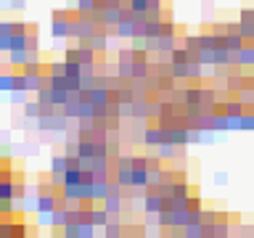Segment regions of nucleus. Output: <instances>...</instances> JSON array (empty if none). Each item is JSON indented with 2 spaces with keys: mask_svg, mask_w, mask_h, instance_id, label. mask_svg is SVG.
Segmentation results:
<instances>
[{
  "mask_svg": "<svg viewBox=\"0 0 254 238\" xmlns=\"http://www.w3.org/2000/svg\"><path fill=\"white\" fill-rule=\"evenodd\" d=\"M69 13L66 8L61 11V8H56L51 13V35H53V40H69Z\"/></svg>",
  "mask_w": 254,
  "mask_h": 238,
  "instance_id": "1",
  "label": "nucleus"
},
{
  "mask_svg": "<svg viewBox=\"0 0 254 238\" xmlns=\"http://www.w3.org/2000/svg\"><path fill=\"white\" fill-rule=\"evenodd\" d=\"M141 204H143V212L146 214H159L161 212V204H164V196H161L156 188H149L143 193V201Z\"/></svg>",
  "mask_w": 254,
  "mask_h": 238,
  "instance_id": "2",
  "label": "nucleus"
},
{
  "mask_svg": "<svg viewBox=\"0 0 254 238\" xmlns=\"http://www.w3.org/2000/svg\"><path fill=\"white\" fill-rule=\"evenodd\" d=\"M101 206L111 214V217H119V214L125 212V198H122V196H106L101 201Z\"/></svg>",
  "mask_w": 254,
  "mask_h": 238,
  "instance_id": "3",
  "label": "nucleus"
},
{
  "mask_svg": "<svg viewBox=\"0 0 254 238\" xmlns=\"http://www.w3.org/2000/svg\"><path fill=\"white\" fill-rule=\"evenodd\" d=\"M66 222H69V212H66L64 204H58L56 209L51 212V228H53V230H64Z\"/></svg>",
  "mask_w": 254,
  "mask_h": 238,
  "instance_id": "4",
  "label": "nucleus"
},
{
  "mask_svg": "<svg viewBox=\"0 0 254 238\" xmlns=\"http://www.w3.org/2000/svg\"><path fill=\"white\" fill-rule=\"evenodd\" d=\"M114 32H117V40H133L135 37V21L133 19H122L117 27H114Z\"/></svg>",
  "mask_w": 254,
  "mask_h": 238,
  "instance_id": "5",
  "label": "nucleus"
},
{
  "mask_svg": "<svg viewBox=\"0 0 254 238\" xmlns=\"http://www.w3.org/2000/svg\"><path fill=\"white\" fill-rule=\"evenodd\" d=\"M141 138H143L146 145H159V143H161V127H159V125H146L143 133H141Z\"/></svg>",
  "mask_w": 254,
  "mask_h": 238,
  "instance_id": "6",
  "label": "nucleus"
},
{
  "mask_svg": "<svg viewBox=\"0 0 254 238\" xmlns=\"http://www.w3.org/2000/svg\"><path fill=\"white\" fill-rule=\"evenodd\" d=\"M90 220H93V225H96L98 230H101V228L106 225V222H109V220H111V214H109V212H106V209H103V206H101V204H96V206H93V209H90Z\"/></svg>",
  "mask_w": 254,
  "mask_h": 238,
  "instance_id": "7",
  "label": "nucleus"
},
{
  "mask_svg": "<svg viewBox=\"0 0 254 238\" xmlns=\"http://www.w3.org/2000/svg\"><path fill=\"white\" fill-rule=\"evenodd\" d=\"M114 180L122 188H130L133 186V167H114Z\"/></svg>",
  "mask_w": 254,
  "mask_h": 238,
  "instance_id": "8",
  "label": "nucleus"
},
{
  "mask_svg": "<svg viewBox=\"0 0 254 238\" xmlns=\"http://www.w3.org/2000/svg\"><path fill=\"white\" fill-rule=\"evenodd\" d=\"M151 74V61L143 58V61H133V80H146Z\"/></svg>",
  "mask_w": 254,
  "mask_h": 238,
  "instance_id": "9",
  "label": "nucleus"
},
{
  "mask_svg": "<svg viewBox=\"0 0 254 238\" xmlns=\"http://www.w3.org/2000/svg\"><path fill=\"white\" fill-rule=\"evenodd\" d=\"M101 230H103V236H106V238H122V236H125V225H119L117 217L109 220Z\"/></svg>",
  "mask_w": 254,
  "mask_h": 238,
  "instance_id": "10",
  "label": "nucleus"
},
{
  "mask_svg": "<svg viewBox=\"0 0 254 238\" xmlns=\"http://www.w3.org/2000/svg\"><path fill=\"white\" fill-rule=\"evenodd\" d=\"M29 58H32V56H29L27 48H24V50H11V53H8V64H11L13 69H21Z\"/></svg>",
  "mask_w": 254,
  "mask_h": 238,
  "instance_id": "11",
  "label": "nucleus"
},
{
  "mask_svg": "<svg viewBox=\"0 0 254 238\" xmlns=\"http://www.w3.org/2000/svg\"><path fill=\"white\" fill-rule=\"evenodd\" d=\"M16 88V72H0V93H11Z\"/></svg>",
  "mask_w": 254,
  "mask_h": 238,
  "instance_id": "12",
  "label": "nucleus"
},
{
  "mask_svg": "<svg viewBox=\"0 0 254 238\" xmlns=\"http://www.w3.org/2000/svg\"><path fill=\"white\" fill-rule=\"evenodd\" d=\"M135 98H138V95H135V90H133V85H130V82H125V85L117 90V103H133Z\"/></svg>",
  "mask_w": 254,
  "mask_h": 238,
  "instance_id": "13",
  "label": "nucleus"
},
{
  "mask_svg": "<svg viewBox=\"0 0 254 238\" xmlns=\"http://www.w3.org/2000/svg\"><path fill=\"white\" fill-rule=\"evenodd\" d=\"M186 225H188V209H186V206L172 209V230L175 228H186Z\"/></svg>",
  "mask_w": 254,
  "mask_h": 238,
  "instance_id": "14",
  "label": "nucleus"
},
{
  "mask_svg": "<svg viewBox=\"0 0 254 238\" xmlns=\"http://www.w3.org/2000/svg\"><path fill=\"white\" fill-rule=\"evenodd\" d=\"M40 117V101H24V119H37Z\"/></svg>",
  "mask_w": 254,
  "mask_h": 238,
  "instance_id": "15",
  "label": "nucleus"
},
{
  "mask_svg": "<svg viewBox=\"0 0 254 238\" xmlns=\"http://www.w3.org/2000/svg\"><path fill=\"white\" fill-rule=\"evenodd\" d=\"M66 167H69L66 153H56V156L51 159V172H66Z\"/></svg>",
  "mask_w": 254,
  "mask_h": 238,
  "instance_id": "16",
  "label": "nucleus"
},
{
  "mask_svg": "<svg viewBox=\"0 0 254 238\" xmlns=\"http://www.w3.org/2000/svg\"><path fill=\"white\" fill-rule=\"evenodd\" d=\"M133 186L149 188V170H135V167H133Z\"/></svg>",
  "mask_w": 254,
  "mask_h": 238,
  "instance_id": "17",
  "label": "nucleus"
},
{
  "mask_svg": "<svg viewBox=\"0 0 254 238\" xmlns=\"http://www.w3.org/2000/svg\"><path fill=\"white\" fill-rule=\"evenodd\" d=\"M16 32V19H0V37H11Z\"/></svg>",
  "mask_w": 254,
  "mask_h": 238,
  "instance_id": "18",
  "label": "nucleus"
},
{
  "mask_svg": "<svg viewBox=\"0 0 254 238\" xmlns=\"http://www.w3.org/2000/svg\"><path fill=\"white\" fill-rule=\"evenodd\" d=\"M8 236L11 238H24L27 236V225L24 222H8Z\"/></svg>",
  "mask_w": 254,
  "mask_h": 238,
  "instance_id": "19",
  "label": "nucleus"
},
{
  "mask_svg": "<svg viewBox=\"0 0 254 238\" xmlns=\"http://www.w3.org/2000/svg\"><path fill=\"white\" fill-rule=\"evenodd\" d=\"M117 74L122 77V80H133V64H125V61H117Z\"/></svg>",
  "mask_w": 254,
  "mask_h": 238,
  "instance_id": "20",
  "label": "nucleus"
},
{
  "mask_svg": "<svg viewBox=\"0 0 254 238\" xmlns=\"http://www.w3.org/2000/svg\"><path fill=\"white\" fill-rule=\"evenodd\" d=\"M117 61L133 64V61H135V50H133V45H130V48H119V50H117Z\"/></svg>",
  "mask_w": 254,
  "mask_h": 238,
  "instance_id": "21",
  "label": "nucleus"
},
{
  "mask_svg": "<svg viewBox=\"0 0 254 238\" xmlns=\"http://www.w3.org/2000/svg\"><path fill=\"white\" fill-rule=\"evenodd\" d=\"M127 5L135 13H146V11H149V0H127Z\"/></svg>",
  "mask_w": 254,
  "mask_h": 238,
  "instance_id": "22",
  "label": "nucleus"
},
{
  "mask_svg": "<svg viewBox=\"0 0 254 238\" xmlns=\"http://www.w3.org/2000/svg\"><path fill=\"white\" fill-rule=\"evenodd\" d=\"M48 74H66L64 72V61H51V64H48Z\"/></svg>",
  "mask_w": 254,
  "mask_h": 238,
  "instance_id": "23",
  "label": "nucleus"
},
{
  "mask_svg": "<svg viewBox=\"0 0 254 238\" xmlns=\"http://www.w3.org/2000/svg\"><path fill=\"white\" fill-rule=\"evenodd\" d=\"M125 236H146L143 225H125Z\"/></svg>",
  "mask_w": 254,
  "mask_h": 238,
  "instance_id": "24",
  "label": "nucleus"
},
{
  "mask_svg": "<svg viewBox=\"0 0 254 238\" xmlns=\"http://www.w3.org/2000/svg\"><path fill=\"white\" fill-rule=\"evenodd\" d=\"M161 35H175V24L169 19H161Z\"/></svg>",
  "mask_w": 254,
  "mask_h": 238,
  "instance_id": "25",
  "label": "nucleus"
},
{
  "mask_svg": "<svg viewBox=\"0 0 254 238\" xmlns=\"http://www.w3.org/2000/svg\"><path fill=\"white\" fill-rule=\"evenodd\" d=\"M146 164H149V159H146V156H133V167H135V170H146Z\"/></svg>",
  "mask_w": 254,
  "mask_h": 238,
  "instance_id": "26",
  "label": "nucleus"
},
{
  "mask_svg": "<svg viewBox=\"0 0 254 238\" xmlns=\"http://www.w3.org/2000/svg\"><path fill=\"white\" fill-rule=\"evenodd\" d=\"M0 143H8V130H0Z\"/></svg>",
  "mask_w": 254,
  "mask_h": 238,
  "instance_id": "27",
  "label": "nucleus"
}]
</instances>
